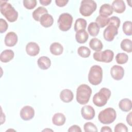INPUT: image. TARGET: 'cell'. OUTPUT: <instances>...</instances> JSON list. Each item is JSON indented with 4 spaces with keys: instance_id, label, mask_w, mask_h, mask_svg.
<instances>
[{
    "instance_id": "cell-1",
    "label": "cell",
    "mask_w": 132,
    "mask_h": 132,
    "mask_svg": "<svg viewBox=\"0 0 132 132\" xmlns=\"http://www.w3.org/2000/svg\"><path fill=\"white\" fill-rule=\"evenodd\" d=\"M0 10L1 13L10 22H14L18 18V12L7 1H1Z\"/></svg>"
},
{
    "instance_id": "cell-2",
    "label": "cell",
    "mask_w": 132,
    "mask_h": 132,
    "mask_svg": "<svg viewBox=\"0 0 132 132\" xmlns=\"http://www.w3.org/2000/svg\"><path fill=\"white\" fill-rule=\"evenodd\" d=\"M92 94L91 88L86 84H81L76 90V101L80 105L88 103Z\"/></svg>"
},
{
    "instance_id": "cell-3",
    "label": "cell",
    "mask_w": 132,
    "mask_h": 132,
    "mask_svg": "<svg viewBox=\"0 0 132 132\" xmlns=\"http://www.w3.org/2000/svg\"><path fill=\"white\" fill-rule=\"evenodd\" d=\"M111 96V91L106 88H102L93 97V103L97 107L105 106Z\"/></svg>"
},
{
    "instance_id": "cell-4",
    "label": "cell",
    "mask_w": 132,
    "mask_h": 132,
    "mask_svg": "<svg viewBox=\"0 0 132 132\" xmlns=\"http://www.w3.org/2000/svg\"><path fill=\"white\" fill-rule=\"evenodd\" d=\"M103 70L98 65L92 66L88 74V80L92 85L96 86L99 85L102 81Z\"/></svg>"
},
{
    "instance_id": "cell-5",
    "label": "cell",
    "mask_w": 132,
    "mask_h": 132,
    "mask_svg": "<svg viewBox=\"0 0 132 132\" xmlns=\"http://www.w3.org/2000/svg\"><path fill=\"white\" fill-rule=\"evenodd\" d=\"M117 118L116 110L112 108H107L102 110L98 114L99 121L104 124H109L114 121Z\"/></svg>"
},
{
    "instance_id": "cell-6",
    "label": "cell",
    "mask_w": 132,
    "mask_h": 132,
    "mask_svg": "<svg viewBox=\"0 0 132 132\" xmlns=\"http://www.w3.org/2000/svg\"><path fill=\"white\" fill-rule=\"evenodd\" d=\"M97 8V5L93 0H84L81 2L79 8L80 13L84 16L91 15Z\"/></svg>"
},
{
    "instance_id": "cell-7",
    "label": "cell",
    "mask_w": 132,
    "mask_h": 132,
    "mask_svg": "<svg viewBox=\"0 0 132 132\" xmlns=\"http://www.w3.org/2000/svg\"><path fill=\"white\" fill-rule=\"evenodd\" d=\"M57 22L60 30L63 31H67L72 27L73 17L68 13H63L60 15Z\"/></svg>"
},
{
    "instance_id": "cell-8",
    "label": "cell",
    "mask_w": 132,
    "mask_h": 132,
    "mask_svg": "<svg viewBox=\"0 0 132 132\" xmlns=\"http://www.w3.org/2000/svg\"><path fill=\"white\" fill-rule=\"evenodd\" d=\"M93 58L97 61L109 63L112 61L114 53L110 50H106L103 52H96L93 53Z\"/></svg>"
},
{
    "instance_id": "cell-9",
    "label": "cell",
    "mask_w": 132,
    "mask_h": 132,
    "mask_svg": "<svg viewBox=\"0 0 132 132\" xmlns=\"http://www.w3.org/2000/svg\"><path fill=\"white\" fill-rule=\"evenodd\" d=\"M118 34V28L114 25L108 24L103 32L104 39L109 42L112 41Z\"/></svg>"
},
{
    "instance_id": "cell-10",
    "label": "cell",
    "mask_w": 132,
    "mask_h": 132,
    "mask_svg": "<svg viewBox=\"0 0 132 132\" xmlns=\"http://www.w3.org/2000/svg\"><path fill=\"white\" fill-rule=\"evenodd\" d=\"M20 116L21 119L24 121L30 120L34 117V109L30 106H25L21 109Z\"/></svg>"
},
{
    "instance_id": "cell-11",
    "label": "cell",
    "mask_w": 132,
    "mask_h": 132,
    "mask_svg": "<svg viewBox=\"0 0 132 132\" xmlns=\"http://www.w3.org/2000/svg\"><path fill=\"white\" fill-rule=\"evenodd\" d=\"M111 77L116 80H120L124 75V70L123 67L118 65H114L110 69Z\"/></svg>"
},
{
    "instance_id": "cell-12",
    "label": "cell",
    "mask_w": 132,
    "mask_h": 132,
    "mask_svg": "<svg viewBox=\"0 0 132 132\" xmlns=\"http://www.w3.org/2000/svg\"><path fill=\"white\" fill-rule=\"evenodd\" d=\"M81 114L84 119L90 120L94 118L95 113L94 108L92 106L86 105L81 108Z\"/></svg>"
},
{
    "instance_id": "cell-13",
    "label": "cell",
    "mask_w": 132,
    "mask_h": 132,
    "mask_svg": "<svg viewBox=\"0 0 132 132\" xmlns=\"http://www.w3.org/2000/svg\"><path fill=\"white\" fill-rule=\"evenodd\" d=\"M4 41L6 46H14L18 42V36L14 32H9L5 36Z\"/></svg>"
},
{
    "instance_id": "cell-14",
    "label": "cell",
    "mask_w": 132,
    "mask_h": 132,
    "mask_svg": "<svg viewBox=\"0 0 132 132\" xmlns=\"http://www.w3.org/2000/svg\"><path fill=\"white\" fill-rule=\"evenodd\" d=\"M26 52L30 56H36L39 53L40 47L37 43L30 42L28 43L26 46Z\"/></svg>"
},
{
    "instance_id": "cell-15",
    "label": "cell",
    "mask_w": 132,
    "mask_h": 132,
    "mask_svg": "<svg viewBox=\"0 0 132 132\" xmlns=\"http://www.w3.org/2000/svg\"><path fill=\"white\" fill-rule=\"evenodd\" d=\"M74 97L72 91L68 89H65L62 90L60 93V100L64 103H69L71 102Z\"/></svg>"
},
{
    "instance_id": "cell-16",
    "label": "cell",
    "mask_w": 132,
    "mask_h": 132,
    "mask_svg": "<svg viewBox=\"0 0 132 132\" xmlns=\"http://www.w3.org/2000/svg\"><path fill=\"white\" fill-rule=\"evenodd\" d=\"M39 22L42 26L47 28L52 26L54 23V19L52 15L46 13L41 16Z\"/></svg>"
},
{
    "instance_id": "cell-17",
    "label": "cell",
    "mask_w": 132,
    "mask_h": 132,
    "mask_svg": "<svg viewBox=\"0 0 132 132\" xmlns=\"http://www.w3.org/2000/svg\"><path fill=\"white\" fill-rule=\"evenodd\" d=\"M113 10L118 13H122L125 10L126 6L122 0H115L112 3Z\"/></svg>"
},
{
    "instance_id": "cell-18",
    "label": "cell",
    "mask_w": 132,
    "mask_h": 132,
    "mask_svg": "<svg viewBox=\"0 0 132 132\" xmlns=\"http://www.w3.org/2000/svg\"><path fill=\"white\" fill-rule=\"evenodd\" d=\"M100 15L105 18H108L113 13V9L112 6L108 4H104L102 5L99 11Z\"/></svg>"
},
{
    "instance_id": "cell-19",
    "label": "cell",
    "mask_w": 132,
    "mask_h": 132,
    "mask_svg": "<svg viewBox=\"0 0 132 132\" xmlns=\"http://www.w3.org/2000/svg\"><path fill=\"white\" fill-rule=\"evenodd\" d=\"M38 67L42 70L48 69L51 65V61L47 56H41L37 60Z\"/></svg>"
},
{
    "instance_id": "cell-20",
    "label": "cell",
    "mask_w": 132,
    "mask_h": 132,
    "mask_svg": "<svg viewBox=\"0 0 132 132\" xmlns=\"http://www.w3.org/2000/svg\"><path fill=\"white\" fill-rule=\"evenodd\" d=\"M14 56V53L11 50H6L3 51L0 55V60L2 62L7 63L11 60Z\"/></svg>"
},
{
    "instance_id": "cell-21",
    "label": "cell",
    "mask_w": 132,
    "mask_h": 132,
    "mask_svg": "<svg viewBox=\"0 0 132 132\" xmlns=\"http://www.w3.org/2000/svg\"><path fill=\"white\" fill-rule=\"evenodd\" d=\"M66 118L62 113H56L52 117V122L56 126H62L65 122Z\"/></svg>"
},
{
    "instance_id": "cell-22",
    "label": "cell",
    "mask_w": 132,
    "mask_h": 132,
    "mask_svg": "<svg viewBox=\"0 0 132 132\" xmlns=\"http://www.w3.org/2000/svg\"><path fill=\"white\" fill-rule=\"evenodd\" d=\"M51 53L56 56H59L62 54L63 47L62 45L58 42H54L51 44L50 47Z\"/></svg>"
},
{
    "instance_id": "cell-23",
    "label": "cell",
    "mask_w": 132,
    "mask_h": 132,
    "mask_svg": "<svg viewBox=\"0 0 132 132\" xmlns=\"http://www.w3.org/2000/svg\"><path fill=\"white\" fill-rule=\"evenodd\" d=\"M89 46L93 51L96 52L101 51L103 47L102 42L97 38H94L90 40L89 42Z\"/></svg>"
},
{
    "instance_id": "cell-24",
    "label": "cell",
    "mask_w": 132,
    "mask_h": 132,
    "mask_svg": "<svg viewBox=\"0 0 132 132\" xmlns=\"http://www.w3.org/2000/svg\"><path fill=\"white\" fill-rule=\"evenodd\" d=\"M119 107L123 111H129L131 109V101L127 98L122 99L119 103Z\"/></svg>"
},
{
    "instance_id": "cell-25",
    "label": "cell",
    "mask_w": 132,
    "mask_h": 132,
    "mask_svg": "<svg viewBox=\"0 0 132 132\" xmlns=\"http://www.w3.org/2000/svg\"><path fill=\"white\" fill-rule=\"evenodd\" d=\"M88 34L85 30L78 31L76 32L75 34V39L76 41L80 44L86 43L88 40Z\"/></svg>"
},
{
    "instance_id": "cell-26",
    "label": "cell",
    "mask_w": 132,
    "mask_h": 132,
    "mask_svg": "<svg viewBox=\"0 0 132 132\" xmlns=\"http://www.w3.org/2000/svg\"><path fill=\"white\" fill-rule=\"evenodd\" d=\"M46 13H48V11L45 8L43 7H39L33 11L32 16L35 21H40L41 16Z\"/></svg>"
},
{
    "instance_id": "cell-27",
    "label": "cell",
    "mask_w": 132,
    "mask_h": 132,
    "mask_svg": "<svg viewBox=\"0 0 132 132\" xmlns=\"http://www.w3.org/2000/svg\"><path fill=\"white\" fill-rule=\"evenodd\" d=\"M87 21L82 18L77 19L74 24V30L76 32L85 30L87 26Z\"/></svg>"
},
{
    "instance_id": "cell-28",
    "label": "cell",
    "mask_w": 132,
    "mask_h": 132,
    "mask_svg": "<svg viewBox=\"0 0 132 132\" xmlns=\"http://www.w3.org/2000/svg\"><path fill=\"white\" fill-rule=\"evenodd\" d=\"M88 31L90 36L96 37L99 33L100 27L95 22H91L88 26Z\"/></svg>"
},
{
    "instance_id": "cell-29",
    "label": "cell",
    "mask_w": 132,
    "mask_h": 132,
    "mask_svg": "<svg viewBox=\"0 0 132 132\" xmlns=\"http://www.w3.org/2000/svg\"><path fill=\"white\" fill-rule=\"evenodd\" d=\"M120 46L124 51L127 53H131L132 52V42L130 39H123L121 43Z\"/></svg>"
},
{
    "instance_id": "cell-30",
    "label": "cell",
    "mask_w": 132,
    "mask_h": 132,
    "mask_svg": "<svg viewBox=\"0 0 132 132\" xmlns=\"http://www.w3.org/2000/svg\"><path fill=\"white\" fill-rule=\"evenodd\" d=\"M77 53L82 58H87L90 56L91 51L88 47L85 46H81L78 48Z\"/></svg>"
},
{
    "instance_id": "cell-31",
    "label": "cell",
    "mask_w": 132,
    "mask_h": 132,
    "mask_svg": "<svg viewBox=\"0 0 132 132\" xmlns=\"http://www.w3.org/2000/svg\"><path fill=\"white\" fill-rule=\"evenodd\" d=\"M116 62L120 64H123L126 63L128 60V55L124 53H118L116 56Z\"/></svg>"
},
{
    "instance_id": "cell-32",
    "label": "cell",
    "mask_w": 132,
    "mask_h": 132,
    "mask_svg": "<svg viewBox=\"0 0 132 132\" xmlns=\"http://www.w3.org/2000/svg\"><path fill=\"white\" fill-rule=\"evenodd\" d=\"M95 23L98 25L100 28H103L108 24L109 22V18H105L98 15L95 20Z\"/></svg>"
},
{
    "instance_id": "cell-33",
    "label": "cell",
    "mask_w": 132,
    "mask_h": 132,
    "mask_svg": "<svg viewBox=\"0 0 132 132\" xmlns=\"http://www.w3.org/2000/svg\"><path fill=\"white\" fill-rule=\"evenodd\" d=\"M124 33L127 36L132 35V23L131 21H125L122 26Z\"/></svg>"
},
{
    "instance_id": "cell-34",
    "label": "cell",
    "mask_w": 132,
    "mask_h": 132,
    "mask_svg": "<svg viewBox=\"0 0 132 132\" xmlns=\"http://www.w3.org/2000/svg\"><path fill=\"white\" fill-rule=\"evenodd\" d=\"M84 128L85 132H97V128L96 126L91 122H87L84 125Z\"/></svg>"
},
{
    "instance_id": "cell-35",
    "label": "cell",
    "mask_w": 132,
    "mask_h": 132,
    "mask_svg": "<svg viewBox=\"0 0 132 132\" xmlns=\"http://www.w3.org/2000/svg\"><path fill=\"white\" fill-rule=\"evenodd\" d=\"M23 2L24 6L27 9H32L37 5L36 0H24Z\"/></svg>"
},
{
    "instance_id": "cell-36",
    "label": "cell",
    "mask_w": 132,
    "mask_h": 132,
    "mask_svg": "<svg viewBox=\"0 0 132 132\" xmlns=\"http://www.w3.org/2000/svg\"><path fill=\"white\" fill-rule=\"evenodd\" d=\"M114 131L115 132H127L128 128L123 123H119L115 126Z\"/></svg>"
},
{
    "instance_id": "cell-37",
    "label": "cell",
    "mask_w": 132,
    "mask_h": 132,
    "mask_svg": "<svg viewBox=\"0 0 132 132\" xmlns=\"http://www.w3.org/2000/svg\"><path fill=\"white\" fill-rule=\"evenodd\" d=\"M120 23H121L120 20L118 17L116 16H111V18H109V22L108 24H111V25H114L118 28H119L120 25Z\"/></svg>"
},
{
    "instance_id": "cell-38",
    "label": "cell",
    "mask_w": 132,
    "mask_h": 132,
    "mask_svg": "<svg viewBox=\"0 0 132 132\" xmlns=\"http://www.w3.org/2000/svg\"><path fill=\"white\" fill-rule=\"evenodd\" d=\"M0 23H1V26H0V32L3 33L5 32L7 29H8V24L7 22L4 20L3 19H0Z\"/></svg>"
},
{
    "instance_id": "cell-39",
    "label": "cell",
    "mask_w": 132,
    "mask_h": 132,
    "mask_svg": "<svg viewBox=\"0 0 132 132\" xmlns=\"http://www.w3.org/2000/svg\"><path fill=\"white\" fill-rule=\"evenodd\" d=\"M68 131L69 132H81V129L79 126L77 125H73L69 127Z\"/></svg>"
},
{
    "instance_id": "cell-40",
    "label": "cell",
    "mask_w": 132,
    "mask_h": 132,
    "mask_svg": "<svg viewBox=\"0 0 132 132\" xmlns=\"http://www.w3.org/2000/svg\"><path fill=\"white\" fill-rule=\"evenodd\" d=\"M69 2L68 0H56L55 3L58 7H62L65 6Z\"/></svg>"
},
{
    "instance_id": "cell-41",
    "label": "cell",
    "mask_w": 132,
    "mask_h": 132,
    "mask_svg": "<svg viewBox=\"0 0 132 132\" xmlns=\"http://www.w3.org/2000/svg\"><path fill=\"white\" fill-rule=\"evenodd\" d=\"M126 122L130 125H132V121H131V112H129L128 114H127L126 117Z\"/></svg>"
},
{
    "instance_id": "cell-42",
    "label": "cell",
    "mask_w": 132,
    "mask_h": 132,
    "mask_svg": "<svg viewBox=\"0 0 132 132\" xmlns=\"http://www.w3.org/2000/svg\"><path fill=\"white\" fill-rule=\"evenodd\" d=\"M101 132H112V129L107 126H103L101 129Z\"/></svg>"
},
{
    "instance_id": "cell-43",
    "label": "cell",
    "mask_w": 132,
    "mask_h": 132,
    "mask_svg": "<svg viewBox=\"0 0 132 132\" xmlns=\"http://www.w3.org/2000/svg\"><path fill=\"white\" fill-rule=\"evenodd\" d=\"M40 3L43 6H47L52 2L51 0H40Z\"/></svg>"
},
{
    "instance_id": "cell-44",
    "label": "cell",
    "mask_w": 132,
    "mask_h": 132,
    "mask_svg": "<svg viewBox=\"0 0 132 132\" xmlns=\"http://www.w3.org/2000/svg\"><path fill=\"white\" fill-rule=\"evenodd\" d=\"M53 131V130H51V129H44V130H43V131Z\"/></svg>"
}]
</instances>
